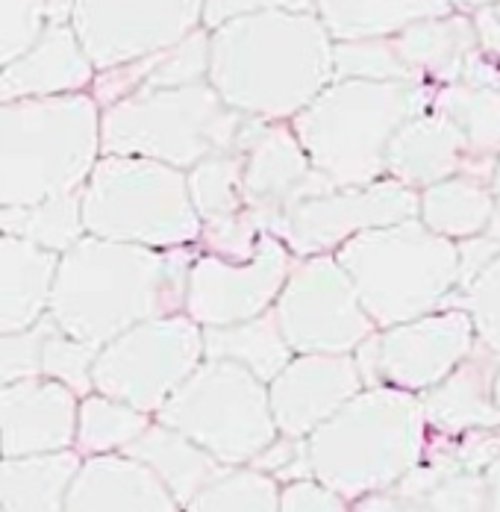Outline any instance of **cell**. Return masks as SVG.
Segmentation results:
<instances>
[{
	"mask_svg": "<svg viewBox=\"0 0 500 512\" xmlns=\"http://www.w3.org/2000/svg\"><path fill=\"white\" fill-rule=\"evenodd\" d=\"M209 86L239 115H298L333 80V42L312 12H262L209 36Z\"/></svg>",
	"mask_w": 500,
	"mask_h": 512,
	"instance_id": "cell-2",
	"label": "cell"
},
{
	"mask_svg": "<svg viewBox=\"0 0 500 512\" xmlns=\"http://www.w3.org/2000/svg\"><path fill=\"white\" fill-rule=\"evenodd\" d=\"M280 486L253 468H227L183 512H277Z\"/></svg>",
	"mask_w": 500,
	"mask_h": 512,
	"instance_id": "cell-34",
	"label": "cell"
},
{
	"mask_svg": "<svg viewBox=\"0 0 500 512\" xmlns=\"http://www.w3.org/2000/svg\"><path fill=\"white\" fill-rule=\"evenodd\" d=\"M333 77L339 80H377V83H415L400 65L389 39L368 42H336L333 45Z\"/></svg>",
	"mask_w": 500,
	"mask_h": 512,
	"instance_id": "cell-36",
	"label": "cell"
},
{
	"mask_svg": "<svg viewBox=\"0 0 500 512\" xmlns=\"http://www.w3.org/2000/svg\"><path fill=\"white\" fill-rule=\"evenodd\" d=\"M277 512H350V504L318 480H298L280 486Z\"/></svg>",
	"mask_w": 500,
	"mask_h": 512,
	"instance_id": "cell-43",
	"label": "cell"
},
{
	"mask_svg": "<svg viewBox=\"0 0 500 512\" xmlns=\"http://www.w3.org/2000/svg\"><path fill=\"white\" fill-rule=\"evenodd\" d=\"M156 418L224 468H245L280 436L268 407V386L224 359H203Z\"/></svg>",
	"mask_w": 500,
	"mask_h": 512,
	"instance_id": "cell-9",
	"label": "cell"
},
{
	"mask_svg": "<svg viewBox=\"0 0 500 512\" xmlns=\"http://www.w3.org/2000/svg\"><path fill=\"white\" fill-rule=\"evenodd\" d=\"M92 77L95 68L74 30L68 24H48L27 51L0 68V103L77 95Z\"/></svg>",
	"mask_w": 500,
	"mask_h": 512,
	"instance_id": "cell-19",
	"label": "cell"
},
{
	"mask_svg": "<svg viewBox=\"0 0 500 512\" xmlns=\"http://www.w3.org/2000/svg\"><path fill=\"white\" fill-rule=\"evenodd\" d=\"M95 357H98L95 348L65 336L50 321L45 348H42V377H48L53 383H62L77 398H86V395H92V365H95Z\"/></svg>",
	"mask_w": 500,
	"mask_h": 512,
	"instance_id": "cell-37",
	"label": "cell"
},
{
	"mask_svg": "<svg viewBox=\"0 0 500 512\" xmlns=\"http://www.w3.org/2000/svg\"><path fill=\"white\" fill-rule=\"evenodd\" d=\"M498 359L492 351H477L462 359L442 383L421 392L418 404L424 424L436 427L442 436H462L468 430L500 427V412L492 401Z\"/></svg>",
	"mask_w": 500,
	"mask_h": 512,
	"instance_id": "cell-21",
	"label": "cell"
},
{
	"mask_svg": "<svg viewBox=\"0 0 500 512\" xmlns=\"http://www.w3.org/2000/svg\"><path fill=\"white\" fill-rule=\"evenodd\" d=\"M50 318L21 333H0V386L42 377V348L48 336Z\"/></svg>",
	"mask_w": 500,
	"mask_h": 512,
	"instance_id": "cell-40",
	"label": "cell"
},
{
	"mask_svg": "<svg viewBox=\"0 0 500 512\" xmlns=\"http://www.w3.org/2000/svg\"><path fill=\"white\" fill-rule=\"evenodd\" d=\"M427 451V424L418 395L377 386L362 389L306 436L312 480L348 504L386 492Z\"/></svg>",
	"mask_w": 500,
	"mask_h": 512,
	"instance_id": "cell-3",
	"label": "cell"
},
{
	"mask_svg": "<svg viewBox=\"0 0 500 512\" xmlns=\"http://www.w3.org/2000/svg\"><path fill=\"white\" fill-rule=\"evenodd\" d=\"M0 512H3V510H0Z\"/></svg>",
	"mask_w": 500,
	"mask_h": 512,
	"instance_id": "cell-54",
	"label": "cell"
},
{
	"mask_svg": "<svg viewBox=\"0 0 500 512\" xmlns=\"http://www.w3.org/2000/svg\"><path fill=\"white\" fill-rule=\"evenodd\" d=\"M265 121L239 115L209 83L186 89H150L106 106L100 115V151L142 156L177 171L215 154H245Z\"/></svg>",
	"mask_w": 500,
	"mask_h": 512,
	"instance_id": "cell-6",
	"label": "cell"
},
{
	"mask_svg": "<svg viewBox=\"0 0 500 512\" xmlns=\"http://www.w3.org/2000/svg\"><path fill=\"white\" fill-rule=\"evenodd\" d=\"M315 0H203L200 18L206 27H221L236 18L262 12H312Z\"/></svg>",
	"mask_w": 500,
	"mask_h": 512,
	"instance_id": "cell-42",
	"label": "cell"
},
{
	"mask_svg": "<svg viewBox=\"0 0 500 512\" xmlns=\"http://www.w3.org/2000/svg\"><path fill=\"white\" fill-rule=\"evenodd\" d=\"M62 512H183L142 462L124 454L83 457Z\"/></svg>",
	"mask_w": 500,
	"mask_h": 512,
	"instance_id": "cell-20",
	"label": "cell"
},
{
	"mask_svg": "<svg viewBox=\"0 0 500 512\" xmlns=\"http://www.w3.org/2000/svg\"><path fill=\"white\" fill-rule=\"evenodd\" d=\"M465 312L483 348L500 357V256L465 286Z\"/></svg>",
	"mask_w": 500,
	"mask_h": 512,
	"instance_id": "cell-38",
	"label": "cell"
},
{
	"mask_svg": "<svg viewBox=\"0 0 500 512\" xmlns=\"http://www.w3.org/2000/svg\"><path fill=\"white\" fill-rule=\"evenodd\" d=\"M80 192L48 198L42 204L24 206V209H3V233L62 256L86 236Z\"/></svg>",
	"mask_w": 500,
	"mask_h": 512,
	"instance_id": "cell-30",
	"label": "cell"
},
{
	"mask_svg": "<svg viewBox=\"0 0 500 512\" xmlns=\"http://www.w3.org/2000/svg\"><path fill=\"white\" fill-rule=\"evenodd\" d=\"M124 457L142 462L150 474L171 492V498L180 504V510L203 492L212 480H218L227 468L212 460L203 448L183 433L150 421L139 439H133L124 451Z\"/></svg>",
	"mask_w": 500,
	"mask_h": 512,
	"instance_id": "cell-24",
	"label": "cell"
},
{
	"mask_svg": "<svg viewBox=\"0 0 500 512\" xmlns=\"http://www.w3.org/2000/svg\"><path fill=\"white\" fill-rule=\"evenodd\" d=\"M203 0H71L74 30L92 68L109 71L195 33Z\"/></svg>",
	"mask_w": 500,
	"mask_h": 512,
	"instance_id": "cell-13",
	"label": "cell"
},
{
	"mask_svg": "<svg viewBox=\"0 0 500 512\" xmlns=\"http://www.w3.org/2000/svg\"><path fill=\"white\" fill-rule=\"evenodd\" d=\"M336 262L371 324L383 330L445 309L459 286L456 245L418 218L353 236L336 251Z\"/></svg>",
	"mask_w": 500,
	"mask_h": 512,
	"instance_id": "cell-7",
	"label": "cell"
},
{
	"mask_svg": "<svg viewBox=\"0 0 500 512\" xmlns=\"http://www.w3.org/2000/svg\"><path fill=\"white\" fill-rule=\"evenodd\" d=\"M492 204H495V195L492 189H486V183L456 174L442 183L427 186L424 195H418V215H421V224L433 230L436 236L462 242L486 230Z\"/></svg>",
	"mask_w": 500,
	"mask_h": 512,
	"instance_id": "cell-29",
	"label": "cell"
},
{
	"mask_svg": "<svg viewBox=\"0 0 500 512\" xmlns=\"http://www.w3.org/2000/svg\"><path fill=\"white\" fill-rule=\"evenodd\" d=\"M474 33H477V42L500 59V0H495L492 6H483L477 9L474 15Z\"/></svg>",
	"mask_w": 500,
	"mask_h": 512,
	"instance_id": "cell-46",
	"label": "cell"
},
{
	"mask_svg": "<svg viewBox=\"0 0 500 512\" xmlns=\"http://www.w3.org/2000/svg\"><path fill=\"white\" fill-rule=\"evenodd\" d=\"M192 262V248L153 251L83 236L56 262L48 318L100 351L142 321L180 315Z\"/></svg>",
	"mask_w": 500,
	"mask_h": 512,
	"instance_id": "cell-1",
	"label": "cell"
},
{
	"mask_svg": "<svg viewBox=\"0 0 500 512\" xmlns=\"http://www.w3.org/2000/svg\"><path fill=\"white\" fill-rule=\"evenodd\" d=\"M400 65L409 71L415 83L436 80L453 86L459 80L462 62L471 51H477L474 24L465 15H445L409 24L398 36L389 39Z\"/></svg>",
	"mask_w": 500,
	"mask_h": 512,
	"instance_id": "cell-25",
	"label": "cell"
},
{
	"mask_svg": "<svg viewBox=\"0 0 500 512\" xmlns=\"http://www.w3.org/2000/svg\"><path fill=\"white\" fill-rule=\"evenodd\" d=\"M83 457L71 451L36 457H0V510L62 512Z\"/></svg>",
	"mask_w": 500,
	"mask_h": 512,
	"instance_id": "cell-27",
	"label": "cell"
},
{
	"mask_svg": "<svg viewBox=\"0 0 500 512\" xmlns=\"http://www.w3.org/2000/svg\"><path fill=\"white\" fill-rule=\"evenodd\" d=\"M80 398L48 377L0 386V457H36L74 448Z\"/></svg>",
	"mask_w": 500,
	"mask_h": 512,
	"instance_id": "cell-18",
	"label": "cell"
},
{
	"mask_svg": "<svg viewBox=\"0 0 500 512\" xmlns=\"http://www.w3.org/2000/svg\"><path fill=\"white\" fill-rule=\"evenodd\" d=\"M59 256L0 233V333H21L48 315Z\"/></svg>",
	"mask_w": 500,
	"mask_h": 512,
	"instance_id": "cell-23",
	"label": "cell"
},
{
	"mask_svg": "<svg viewBox=\"0 0 500 512\" xmlns=\"http://www.w3.org/2000/svg\"><path fill=\"white\" fill-rule=\"evenodd\" d=\"M492 401H495V410L500 412V359L498 368H495V380H492Z\"/></svg>",
	"mask_w": 500,
	"mask_h": 512,
	"instance_id": "cell-51",
	"label": "cell"
},
{
	"mask_svg": "<svg viewBox=\"0 0 500 512\" xmlns=\"http://www.w3.org/2000/svg\"><path fill=\"white\" fill-rule=\"evenodd\" d=\"M492 195H498L500 198V156H498V162H495V171H492Z\"/></svg>",
	"mask_w": 500,
	"mask_h": 512,
	"instance_id": "cell-52",
	"label": "cell"
},
{
	"mask_svg": "<svg viewBox=\"0 0 500 512\" xmlns=\"http://www.w3.org/2000/svg\"><path fill=\"white\" fill-rule=\"evenodd\" d=\"M500 256V245L498 242H492V239H486L483 233L480 236H471V239H462L459 245H456V259H459V283H462V289L483 271V268H489L495 259Z\"/></svg>",
	"mask_w": 500,
	"mask_h": 512,
	"instance_id": "cell-44",
	"label": "cell"
},
{
	"mask_svg": "<svg viewBox=\"0 0 500 512\" xmlns=\"http://www.w3.org/2000/svg\"><path fill=\"white\" fill-rule=\"evenodd\" d=\"M480 512H500V451L483 468V504Z\"/></svg>",
	"mask_w": 500,
	"mask_h": 512,
	"instance_id": "cell-48",
	"label": "cell"
},
{
	"mask_svg": "<svg viewBox=\"0 0 500 512\" xmlns=\"http://www.w3.org/2000/svg\"><path fill=\"white\" fill-rule=\"evenodd\" d=\"M436 112L453 121L474 156H500V92L445 86L436 95Z\"/></svg>",
	"mask_w": 500,
	"mask_h": 512,
	"instance_id": "cell-32",
	"label": "cell"
},
{
	"mask_svg": "<svg viewBox=\"0 0 500 512\" xmlns=\"http://www.w3.org/2000/svg\"><path fill=\"white\" fill-rule=\"evenodd\" d=\"M333 189L336 186L309 165L295 133L280 124H265L242 154V201L262 233L274 236L295 206Z\"/></svg>",
	"mask_w": 500,
	"mask_h": 512,
	"instance_id": "cell-16",
	"label": "cell"
},
{
	"mask_svg": "<svg viewBox=\"0 0 500 512\" xmlns=\"http://www.w3.org/2000/svg\"><path fill=\"white\" fill-rule=\"evenodd\" d=\"M468 145L442 112L409 118L386 148V174L400 186H433L465 168Z\"/></svg>",
	"mask_w": 500,
	"mask_h": 512,
	"instance_id": "cell-22",
	"label": "cell"
},
{
	"mask_svg": "<svg viewBox=\"0 0 500 512\" xmlns=\"http://www.w3.org/2000/svg\"><path fill=\"white\" fill-rule=\"evenodd\" d=\"M427 103L424 83L336 80L295 115V139L336 189L371 186L386 174L392 136Z\"/></svg>",
	"mask_w": 500,
	"mask_h": 512,
	"instance_id": "cell-4",
	"label": "cell"
},
{
	"mask_svg": "<svg viewBox=\"0 0 500 512\" xmlns=\"http://www.w3.org/2000/svg\"><path fill=\"white\" fill-rule=\"evenodd\" d=\"M100 151V112L89 95L0 103V209L80 192Z\"/></svg>",
	"mask_w": 500,
	"mask_h": 512,
	"instance_id": "cell-5",
	"label": "cell"
},
{
	"mask_svg": "<svg viewBox=\"0 0 500 512\" xmlns=\"http://www.w3.org/2000/svg\"><path fill=\"white\" fill-rule=\"evenodd\" d=\"M271 312L292 354H353L374 333L348 274L327 254L292 265Z\"/></svg>",
	"mask_w": 500,
	"mask_h": 512,
	"instance_id": "cell-11",
	"label": "cell"
},
{
	"mask_svg": "<svg viewBox=\"0 0 500 512\" xmlns=\"http://www.w3.org/2000/svg\"><path fill=\"white\" fill-rule=\"evenodd\" d=\"M203 362V333L186 315L142 321L106 342L92 365V392L133 410L159 412Z\"/></svg>",
	"mask_w": 500,
	"mask_h": 512,
	"instance_id": "cell-10",
	"label": "cell"
},
{
	"mask_svg": "<svg viewBox=\"0 0 500 512\" xmlns=\"http://www.w3.org/2000/svg\"><path fill=\"white\" fill-rule=\"evenodd\" d=\"M450 6H462V9H483V6H492L495 0H448Z\"/></svg>",
	"mask_w": 500,
	"mask_h": 512,
	"instance_id": "cell-50",
	"label": "cell"
},
{
	"mask_svg": "<svg viewBox=\"0 0 500 512\" xmlns=\"http://www.w3.org/2000/svg\"><path fill=\"white\" fill-rule=\"evenodd\" d=\"M80 209L86 236L106 242L168 251L200 239L186 174L142 156H100L83 183Z\"/></svg>",
	"mask_w": 500,
	"mask_h": 512,
	"instance_id": "cell-8",
	"label": "cell"
},
{
	"mask_svg": "<svg viewBox=\"0 0 500 512\" xmlns=\"http://www.w3.org/2000/svg\"><path fill=\"white\" fill-rule=\"evenodd\" d=\"M318 21L336 42L392 39L409 24L445 18L448 0H315Z\"/></svg>",
	"mask_w": 500,
	"mask_h": 512,
	"instance_id": "cell-26",
	"label": "cell"
},
{
	"mask_svg": "<svg viewBox=\"0 0 500 512\" xmlns=\"http://www.w3.org/2000/svg\"><path fill=\"white\" fill-rule=\"evenodd\" d=\"M359 392L350 354H298L268 383V407L280 436L306 439Z\"/></svg>",
	"mask_w": 500,
	"mask_h": 512,
	"instance_id": "cell-17",
	"label": "cell"
},
{
	"mask_svg": "<svg viewBox=\"0 0 500 512\" xmlns=\"http://www.w3.org/2000/svg\"><path fill=\"white\" fill-rule=\"evenodd\" d=\"M150 424V415L133 410L121 401L86 395L77 407V430H74V451L80 457H103L121 454L133 439L142 436Z\"/></svg>",
	"mask_w": 500,
	"mask_h": 512,
	"instance_id": "cell-31",
	"label": "cell"
},
{
	"mask_svg": "<svg viewBox=\"0 0 500 512\" xmlns=\"http://www.w3.org/2000/svg\"><path fill=\"white\" fill-rule=\"evenodd\" d=\"M48 27V0H0V68L27 51Z\"/></svg>",
	"mask_w": 500,
	"mask_h": 512,
	"instance_id": "cell-39",
	"label": "cell"
},
{
	"mask_svg": "<svg viewBox=\"0 0 500 512\" xmlns=\"http://www.w3.org/2000/svg\"><path fill=\"white\" fill-rule=\"evenodd\" d=\"M292 271L286 245L262 233L253 256L245 262H227L221 256H195L186 286V318L198 327H227L268 312Z\"/></svg>",
	"mask_w": 500,
	"mask_h": 512,
	"instance_id": "cell-14",
	"label": "cell"
},
{
	"mask_svg": "<svg viewBox=\"0 0 500 512\" xmlns=\"http://www.w3.org/2000/svg\"><path fill=\"white\" fill-rule=\"evenodd\" d=\"M248 468L262 471L277 486L298 483V480H312V468H309V457H306V439L277 436L256 460L250 462Z\"/></svg>",
	"mask_w": 500,
	"mask_h": 512,
	"instance_id": "cell-41",
	"label": "cell"
},
{
	"mask_svg": "<svg viewBox=\"0 0 500 512\" xmlns=\"http://www.w3.org/2000/svg\"><path fill=\"white\" fill-rule=\"evenodd\" d=\"M203 333V359H224L250 371L265 386L295 357L286 345L274 312L227 324V327H200Z\"/></svg>",
	"mask_w": 500,
	"mask_h": 512,
	"instance_id": "cell-28",
	"label": "cell"
},
{
	"mask_svg": "<svg viewBox=\"0 0 500 512\" xmlns=\"http://www.w3.org/2000/svg\"><path fill=\"white\" fill-rule=\"evenodd\" d=\"M418 215V192L395 180H377L359 189H333L327 195L298 204L277 227V239L289 254L321 256L342 248L348 239L412 221Z\"/></svg>",
	"mask_w": 500,
	"mask_h": 512,
	"instance_id": "cell-15",
	"label": "cell"
},
{
	"mask_svg": "<svg viewBox=\"0 0 500 512\" xmlns=\"http://www.w3.org/2000/svg\"><path fill=\"white\" fill-rule=\"evenodd\" d=\"M0 233H3V209H0Z\"/></svg>",
	"mask_w": 500,
	"mask_h": 512,
	"instance_id": "cell-53",
	"label": "cell"
},
{
	"mask_svg": "<svg viewBox=\"0 0 500 512\" xmlns=\"http://www.w3.org/2000/svg\"><path fill=\"white\" fill-rule=\"evenodd\" d=\"M189 198L200 227L236 218L245 212L242 201V154H215L200 159L186 174Z\"/></svg>",
	"mask_w": 500,
	"mask_h": 512,
	"instance_id": "cell-33",
	"label": "cell"
},
{
	"mask_svg": "<svg viewBox=\"0 0 500 512\" xmlns=\"http://www.w3.org/2000/svg\"><path fill=\"white\" fill-rule=\"evenodd\" d=\"M459 86H468V89H498L500 92V71L498 65L480 51H471L462 62V71H459Z\"/></svg>",
	"mask_w": 500,
	"mask_h": 512,
	"instance_id": "cell-45",
	"label": "cell"
},
{
	"mask_svg": "<svg viewBox=\"0 0 500 512\" xmlns=\"http://www.w3.org/2000/svg\"><path fill=\"white\" fill-rule=\"evenodd\" d=\"M206 71H209V36L195 30L183 42L150 56L148 74L139 92L198 86V83H206Z\"/></svg>",
	"mask_w": 500,
	"mask_h": 512,
	"instance_id": "cell-35",
	"label": "cell"
},
{
	"mask_svg": "<svg viewBox=\"0 0 500 512\" xmlns=\"http://www.w3.org/2000/svg\"><path fill=\"white\" fill-rule=\"evenodd\" d=\"M483 236L500 245V198H495V204H492V212H489V221H486Z\"/></svg>",
	"mask_w": 500,
	"mask_h": 512,
	"instance_id": "cell-49",
	"label": "cell"
},
{
	"mask_svg": "<svg viewBox=\"0 0 500 512\" xmlns=\"http://www.w3.org/2000/svg\"><path fill=\"white\" fill-rule=\"evenodd\" d=\"M474 327L465 309H439L368 336L350 357L368 389L389 386L400 392H427L471 354Z\"/></svg>",
	"mask_w": 500,
	"mask_h": 512,
	"instance_id": "cell-12",
	"label": "cell"
},
{
	"mask_svg": "<svg viewBox=\"0 0 500 512\" xmlns=\"http://www.w3.org/2000/svg\"><path fill=\"white\" fill-rule=\"evenodd\" d=\"M350 512H424L418 504H412L409 498L398 495L395 489H386V492H374V495H365L359 501H353Z\"/></svg>",
	"mask_w": 500,
	"mask_h": 512,
	"instance_id": "cell-47",
	"label": "cell"
}]
</instances>
